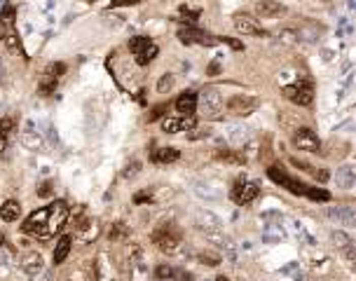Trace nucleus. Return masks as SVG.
<instances>
[{
  "mask_svg": "<svg viewBox=\"0 0 356 281\" xmlns=\"http://www.w3.org/2000/svg\"><path fill=\"white\" fill-rule=\"evenodd\" d=\"M171 85H174V78L167 73V75H162V80H159L157 89H159V92H167V89H171Z\"/></svg>",
  "mask_w": 356,
  "mask_h": 281,
  "instance_id": "obj_29",
  "label": "nucleus"
},
{
  "mask_svg": "<svg viewBox=\"0 0 356 281\" xmlns=\"http://www.w3.org/2000/svg\"><path fill=\"white\" fill-rule=\"evenodd\" d=\"M228 138H230V143H235V146H244L248 138V129L242 127V124H232L228 131Z\"/></svg>",
  "mask_w": 356,
  "mask_h": 281,
  "instance_id": "obj_23",
  "label": "nucleus"
},
{
  "mask_svg": "<svg viewBox=\"0 0 356 281\" xmlns=\"http://www.w3.org/2000/svg\"><path fill=\"white\" fill-rule=\"evenodd\" d=\"M178 157H181V153H178L176 148H159V150H155V153L150 155V159L157 162V164H171V162H176Z\"/></svg>",
  "mask_w": 356,
  "mask_h": 281,
  "instance_id": "obj_19",
  "label": "nucleus"
},
{
  "mask_svg": "<svg viewBox=\"0 0 356 281\" xmlns=\"http://www.w3.org/2000/svg\"><path fill=\"white\" fill-rule=\"evenodd\" d=\"M71 253V237H61L54 249V265H61Z\"/></svg>",
  "mask_w": 356,
  "mask_h": 281,
  "instance_id": "obj_24",
  "label": "nucleus"
},
{
  "mask_svg": "<svg viewBox=\"0 0 356 281\" xmlns=\"http://www.w3.org/2000/svg\"><path fill=\"white\" fill-rule=\"evenodd\" d=\"M335 181H338V188H344V190L354 188V181H356L354 169H351V166H342V169H338Z\"/></svg>",
  "mask_w": 356,
  "mask_h": 281,
  "instance_id": "obj_21",
  "label": "nucleus"
},
{
  "mask_svg": "<svg viewBox=\"0 0 356 281\" xmlns=\"http://www.w3.org/2000/svg\"><path fill=\"white\" fill-rule=\"evenodd\" d=\"M235 28L242 33V36H263L260 24L253 17H248V14H237L235 17Z\"/></svg>",
  "mask_w": 356,
  "mask_h": 281,
  "instance_id": "obj_12",
  "label": "nucleus"
},
{
  "mask_svg": "<svg viewBox=\"0 0 356 281\" xmlns=\"http://www.w3.org/2000/svg\"><path fill=\"white\" fill-rule=\"evenodd\" d=\"M136 171H139V162H134V164L129 166V171L124 173V176H134V173H136Z\"/></svg>",
  "mask_w": 356,
  "mask_h": 281,
  "instance_id": "obj_33",
  "label": "nucleus"
},
{
  "mask_svg": "<svg viewBox=\"0 0 356 281\" xmlns=\"http://www.w3.org/2000/svg\"><path fill=\"white\" fill-rule=\"evenodd\" d=\"M176 110H178L183 117H192L195 110H197V94L195 92H183L181 96L176 98Z\"/></svg>",
  "mask_w": 356,
  "mask_h": 281,
  "instance_id": "obj_14",
  "label": "nucleus"
},
{
  "mask_svg": "<svg viewBox=\"0 0 356 281\" xmlns=\"http://www.w3.org/2000/svg\"><path fill=\"white\" fill-rule=\"evenodd\" d=\"M139 0H113V7H124V5H134Z\"/></svg>",
  "mask_w": 356,
  "mask_h": 281,
  "instance_id": "obj_32",
  "label": "nucleus"
},
{
  "mask_svg": "<svg viewBox=\"0 0 356 281\" xmlns=\"http://www.w3.org/2000/svg\"><path fill=\"white\" fill-rule=\"evenodd\" d=\"M0 244H3V237H0Z\"/></svg>",
  "mask_w": 356,
  "mask_h": 281,
  "instance_id": "obj_36",
  "label": "nucleus"
},
{
  "mask_svg": "<svg viewBox=\"0 0 356 281\" xmlns=\"http://www.w3.org/2000/svg\"><path fill=\"white\" fill-rule=\"evenodd\" d=\"M162 129L167 131V134H178V131H183L181 117H164V120H162Z\"/></svg>",
  "mask_w": 356,
  "mask_h": 281,
  "instance_id": "obj_25",
  "label": "nucleus"
},
{
  "mask_svg": "<svg viewBox=\"0 0 356 281\" xmlns=\"http://www.w3.org/2000/svg\"><path fill=\"white\" fill-rule=\"evenodd\" d=\"M152 241H155L157 249L162 251V253H176V251H178V244H181V232H178L176 225L167 223V225H162L159 230H155Z\"/></svg>",
  "mask_w": 356,
  "mask_h": 281,
  "instance_id": "obj_3",
  "label": "nucleus"
},
{
  "mask_svg": "<svg viewBox=\"0 0 356 281\" xmlns=\"http://www.w3.org/2000/svg\"><path fill=\"white\" fill-rule=\"evenodd\" d=\"M284 96L288 98V101H293V103L298 106H312L314 101V92H312V87L309 85H288L284 87Z\"/></svg>",
  "mask_w": 356,
  "mask_h": 281,
  "instance_id": "obj_8",
  "label": "nucleus"
},
{
  "mask_svg": "<svg viewBox=\"0 0 356 281\" xmlns=\"http://www.w3.org/2000/svg\"><path fill=\"white\" fill-rule=\"evenodd\" d=\"M267 176H270L274 183L281 185V188H286L288 192H293V195L309 197V199H314V202H328V199H331V195H328L326 190H321V188H309L307 183H300V181H296V178H290L288 173L279 171L277 166H270V169H267Z\"/></svg>",
  "mask_w": 356,
  "mask_h": 281,
  "instance_id": "obj_2",
  "label": "nucleus"
},
{
  "mask_svg": "<svg viewBox=\"0 0 356 281\" xmlns=\"http://www.w3.org/2000/svg\"><path fill=\"white\" fill-rule=\"evenodd\" d=\"M19 214H21V206H19L17 202H12V199L0 206V218L5 220V223H14V220L19 218Z\"/></svg>",
  "mask_w": 356,
  "mask_h": 281,
  "instance_id": "obj_22",
  "label": "nucleus"
},
{
  "mask_svg": "<svg viewBox=\"0 0 356 281\" xmlns=\"http://www.w3.org/2000/svg\"><path fill=\"white\" fill-rule=\"evenodd\" d=\"M178 38H181L183 45H192V43H200V45H216L218 40L213 36H209V33L204 31H197V28H183L181 33H178Z\"/></svg>",
  "mask_w": 356,
  "mask_h": 281,
  "instance_id": "obj_11",
  "label": "nucleus"
},
{
  "mask_svg": "<svg viewBox=\"0 0 356 281\" xmlns=\"http://www.w3.org/2000/svg\"><path fill=\"white\" fill-rule=\"evenodd\" d=\"M255 12L263 19H274V17H279V14H284L286 7L274 3V0H260L258 5H255Z\"/></svg>",
  "mask_w": 356,
  "mask_h": 281,
  "instance_id": "obj_16",
  "label": "nucleus"
},
{
  "mask_svg": "<svg viewBox=\"0 0 356 281\" xmlns=\"http://www.w3.org/2000/svg\"><path fill=\"white\" fill-rule=\"evenodd\" d=\"M333 241H340L338 246H351V239L344 232H333Z\"/></svg>",
  "mask_w": 356,
  "mask_h": 281,
  "instance_id": "obj_30",
  "label": "nucleus"
},
{
  "mask_svg": "<svg viewBox=\"0 0 356 281\" xmlns=\"http://www.w3.org/2000/svg\"><path fill=\"white\" fill-rule=\"evenodd\" d=\"M66 220H68L66 202H52L49 206L33 211L26 218L24 225H21V230L36 239H49V237H54V232L59 227H63Z\"/></svg>",
  "mask_w": 356,
  "mask_h": 281,
  "instance_id": "obj_1",
  "label": "nucleus"
},
{
  "mask_svg": "<svg viewBox=\"0 0 356 281\" xmlns=\"http://www.w3.org/2000/svg\"><path fill=\"white\" fill-rule=\"evenodd\" d=\"M218 159H223V162H235V164H244V162H246L244 157H239V155H235V153H228V150H225V153H218Z\"/></svg>",
  "mask_w": 356,
  "mask_h": 281,
  "instance_id": "obj_27",
  "label": "nucleus"
},
{
  "mask_svg": "<svg viewBox=\"0 0 356 281\" xmlns=\"http://www.w3.org/2000/svg\"><path fill=\"white\" fill-rule=\"evenodd\" d=\"M293 146H296L298 150H302V153H319L321 143L309 127H300V129H296V134H293Z\"/></svg>",
  "mask_w": 356,
  "mask_h": 281,
  "instance_id": "obj_7",
  "label": "nucleus"
},
{
  "mask_svg": "<svg viewBox=\"0 0 356 281\" xmlns=\"http://www.w3.org/2000/svg\"><path fill=\"white\" fill-rule=\"evenodd\" d=\"M63 71H66L63 63H52V66H47V71L43 73V80H40V92H43V94H52V92H54L56 82L61 80Z\"/></svg>",
  "mask_w": 356,
  "mask_h": 281,
  "instance_id": "obj_10",
  "label": "nucleus"
},
{
  "mask_svg": "<svg viewBox=\"0 0 356 281\" xmlns=\"http://www.w3.org/2000/svg\"><path fill=\"white\" fill-rule=\"evenodd\" d=\"M258 185L255 183H251V181H237L235 183V188H232V199H235L237 204H251L258 197Z\"/></svg>",
  "mask_w": 356,
  "mask_h": 281,
  "instance_id": "obj_9",
  "label": "nucleus"
},
{
  "mask_svg": "<svg viewBox=\"0 0 356 281\" xmlns=\"http://www.w3.org/2000/svg\"><path fill=\"white\" fill-rule=\"evenodd\" d=\"M197 103L202 106V113H204L206 117H216L218 113H220V108H223V96H220L218 89L206 87L204 92L197 96Z\"/></svg>",
  "mask_w": 356,
  "mask_h": 281,
  "instance_id": "obj_5",
  "label": "nucleus"
},
{
  "mask_svg": "<svg viewBox=\"0 0 356 281\" xmlns=\"http://www.w3.org/2000/svg\"><path fill=\"white\" fill-rule=\"evenodd\" d=\"M220 218L218 216H213L211 211H200L197 214V227H200L202 232L206 234H213V232H220Z\"/></svg>",
  "mask_w": 356,
  "mask_h": 281,
  "instance_id": "obj_13",
  "label": "nucleus"
},
{
  "mask_svg": "<svg viewBox=\"0 0 356 281\" xmlns=\"http://www.w3.org/2000/svg\"><path fill=\"white\" fill-rule=\"evenodd\" d=\"M157 276H159V279H176V281H190V279H192V276L187 274V272H183V269L167 267V265L157 267Z\"/></svg>",
  "mask_w": 356,
  "mask_h": 281,
  "instance_id": "obj_20",
  "label": "nucleus"
},
{
  "mask_svg": "<svg viewBox=\"0 0 356 281\" xmlns=\"http://www.w3.org/2000/svg\"><path fill=\"white\" fill-rule=\"evenodd\" d=\"M200 263L204 265H211V267H216V265H220V258L213 256V253H202L200 256Z\"/></svg>",
  "mask_w": 356,
  "mask_h": 281,
  "instance_id": "obj_28",
  "label": "nucleus"
},
{
  "mask_svg": "<svg viewBox=\"0 0 356 281\" xmlns=\"http://www.w3.org/2000/svg\"><path fill=\"white\" fill-rule=\"evenodd\" d=\"M255 108H258V98L246 96V94H235V96L228 101V113L235 117H246V115H251Z\"/></svg>",
  "mask_w": 356,
  "mask_h": 281,
  "instance_id": "obj_6",
  "label": "nucleus"
},
{
  "mask_svg": "<svg viewBox=\"0 0 356 281\" xmlns=\"http://www.w3.org/2000/svg\"><path fill=\"white\" fill-rule=\"evenodd\" d=\"M129 52L136 56V63H139V66H148V63L157 56L159 47L152 43L150 38L139 36V38H132V40H129Z\"/></svg>",
  "mask_w": 356,
  "mask_h": 281,
  "instance_id": "obj_4",
  "label": "nucleus"
},
{
  "mask_svg": "<svg viewBox=\"0 0 356 281\" xmlns=\"http://www.w3.org/2000/svg\"><path fill=\"white\" fill-rule=\"evenodd\" d=\"M164 110H167V106H157V108H152V113H150V122H152V120H159V117L164 115Z\"/></svg>",
  "mask_w": 356,
  "mask_h": 281,
  "instance_id": "obj_31",
  "label": "nucleus"
},
{
  "mask_svg": "<svg viewBox=\"0 0 356 281\" xmlns=\"http://www.w3.org/2000/svg\"><path fill=\"white\" fill-rule=\"evenodd\" d=\"M21 267H24V272H26L28 276H38L40 272H43V267H45L43 256H40V253H30V256H26V258H24Z\"/></svg>",
  "mask_w": 356,
  "mask_h": 281,
  "instance_id": "obj_17",
  "label": "nucleus"
},
{
  "mask_svg": "<svg viewBox=\"0 0 356 281\" xmlns=\"http://www.w3.org/2000/svg\"><path fill=\"white\" fill-rule=\"evenodd\" d=\"M328 218L335 220L338 225H347L351 227L356 220V214L351 206H338V208H328Z\"/></svg>",
  "mask_w": 356,
  "mask_h": 281,
  "instance_id": "obj_15",
  "label": "nucleus"
},
{
  "mask_svg": "<svg viewBox=\"0 0 356 281\" xmlns=\"http://www.w3.org/2000/svg\"><path fill=\"white\" fill-rule=\"evenodd\" d=\"M49 190H52V185H49V183H45V188L40 190V195H43V197H45V195H49Z\"/></svg>",
  "mask_w": 356,
  "mask_h": 281,
  "instance_id": "obj_34",
  "label": "nucleus"
},
{
  "mask_svg": "<svg viewBox=\"0 0 356 281\" xmlns=\"http://www.w3.org/2000/svg\"><path fill=\"white\" fill-rule=\"evenodd\" d=\"M216 281H230V279H228V276H218Z\"/></svg>",
  "mask_w": 356,
  "mask_h": 281,
  "instance_id": "obj_35",
  "label": "nucleus"
},
{
  "mask_svg": "<svg viewBox=\"0 0 356 281\" xmlns=\"http://www.w3.org/2000/svg\"><path fill=\"white\" fill-rule=\"evenodd\" d=\"M21 143H24L28 150H43L45 143H43V136L38 134V131H33V127H26V131L21 134Z\"/></svg>",
  "mask_w": 356,
  "mask_h": 281,
  "instance_id": "obj_18",
  "label": "nucleus"
},
{
  "mask_svg": "<svg viewBox=\"0 0 356 281\" xmlns=\"http://www.w3.org/2000/svg\"><path fill=\"white\" fill-rule=\"evenodd\" d=\"M3 43H5L7 47L12 49L14 54H21V45H19V38L14 36L12 31H7V33H3Z\"/></svg>",
  "mask_w": 356,
  "mask_h": 281,
  "instance_id": "obj_26",
  "label": "nucleus"
}]
</instances>
